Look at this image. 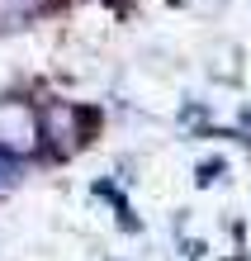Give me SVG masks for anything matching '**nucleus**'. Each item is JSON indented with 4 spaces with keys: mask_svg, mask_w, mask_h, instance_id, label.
Masks as SVG:
<instances>
[{
    "mask_svg": "<svg viewBox=\"0 0 251 261\" xmlns=\"http://www.w3.org/2000/svg\"><path fill=\"white\" fill-rule=\"evenodd\" d=\"M14 180H19V162H14L10 152H0V190H10Z\"/></svg>",
    "mask_w": 251,
    "mask_h": 261,
    "instance_id": "obj_4",
    "label": "nucleus"
},
{
    "mask_svg": "<svg viewBox=\"0 0 251 261\" xmlns=\"http://www.w3.org/2000/svg\"><path fill=\"white\" fill-rule=\"evenodd\" d=\"M38 128H43V143H48L57 157H71L86 138V114L71 110V105H43L38 114Z\"/></svg>",
    "mask_w": 251,
    "mask_h": 261,
    "instance_id": "obj_1",
    "label": "nucleus"
},
{
    "mask_svg": "<svg viewBox=\"0 0 251 261\" xmlns=\"http://www.w3.org/2000/svg\"><path fill=\"white\" fill-rule=\"evenodd\" d=\"M52 0H0V34H14V29L34 24V14H43Z\"/></svg>",
    "mask_w": 251,
    "mask_h": 261,
    "instance_id": "obj_3",
    "label": "nucleus"
},
{
    "mask_svg": "<svg viewBox=\"0 0 251 261\" xmlns=\"http://www.w3.org/2000/svg\"><path fill=\"white\" fill-rule=\"evenodd\" d=\"M38 114L34 110H24V105H0V152H29V147H38Z\"/></svg>",
    "mask_w": 251,
    "mask_h": 261,
    "instance_id": "obj_2",
    "label": "nucleus"
}]
</instances>
